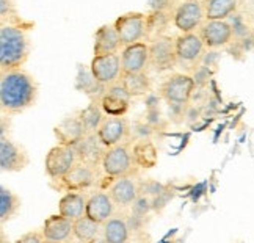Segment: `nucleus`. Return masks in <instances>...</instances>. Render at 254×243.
<instances>
[{"label":"nucleus","mask_w":254,"mask_h":243,"mask_svg":"<svg viewBox=\"0 0 254 243\" xmlns=\"http://www.w3.org/2000/svg\"><path fill=\"white\" fill-rule=\"evenodd\" d=\"M40 96V83L22 67L0 71V110L14 116L27 112L36 104Z\"/></svg>","instance_id":"nucleus-1"},{"label":"nucleus","mask_w":254,"mask_h":243,"mask_svg":"<svg viewBox=\"0 0 254 243\" xmlns=\"http://www.w3.org/2000/svg\"><path fill=\"white\" fill-rule=\"evenodd\" d=\"M27 30L28 25H0V71L19 69L27 63L32 52Z\"/></svg>","instance_id":"nucleus-2"},{"label":"nucleus","mask_w":254,"mask_h":243,"mask_svg":"<svg viewBox=\"0 0 254 243\" xmlns=\"http://www.w3.org/2000/svg\"><path fill=\"white\" fill-rule=\"evenodd\" d=\"M99 187L105 191H109L116 206L121 209H127L132 207V204L138 199L141 182L133 174L118 176V178H110L104 174V178L99 179Z\"/></svg>","instance_id":"nucleus-3"},{"label":"nucleus","mask_w":254,"mask_h":243,"mask_svg":"<svg viewBox=\"0 0 254 243\" xmlns=\"http://www.w3.org/2000/svg\"><path fill=\"white\" fill-rule=\"evenodd\" d=\"M101 170L105 176L118 178L133 174L136 176L138 168L135 167L133 155H132V144L129 141H123L120 144H115L112 148H107Z\"/></svg>","instance_id":"nucleus-4"},{"label":"nucleus","mask_w":254,"mask_h":243,"mask_svg":"<svg viewBox=\"0 0 254 243\" xmlns=\"http://www.w3.org/2000/svg\"><path fill=\"white\" fill-rule=\"evenodd\" d=\"M97 170L90 167V165L79 162L75 167L64 174L63 178L51 181V187L57 191H88L91 190L96 183H99V174H97Z\"/></svg>","instance_id":"nucleus-5"},{"label":"nucleus","mask_w":254,"mask_h":243,"mask_svg":"<svg viewBox=\"0 0 254 243\" xmlns=\"http://www.w3.org/2000/svg\"><path fill=\"white\" fill-rule=\"evenodd\" d=\"M194 86H196V82H194L191 75L184 72H174L170 74L160 83L159 93L162 99L168 105L179 107V105H187L190 102Z\"/></svg>","instance_id":"nucleus-6"},{"label":"nucleus","mask_w":254,"mask_h":243,"mask_svg":"<svg viewBox=\"0 0 254 243\" xmlns=\"http://www.w3.org/2000/svg\"><path fill=\"white\" fill-rule=\"evenodd\" d=\"M178 64L176 54V38L159 33L149 41V67L154 72L170 71Z\"/></svg>","instance_id":"nucleus-7"},{"label":"nucleus","mask_w":254,"mask_h":243,"mask_svg":"<svg viewBox=\"0 0 254 243\" xmlns=\"http://www.w3.org/2000/svg\"><path fill=\"white\" fill-rule=\"evenodd\" d=\"M77 163H79V157H77L74 146H66L58 143L46 154L44 170L47 178L51 181H55L69 173Z\"/></svg>","instance_id":"nucleus-8"},{"label":"nucleus","mask_w":254,"mask_h":243,"mask_svg":"<svg viewBox=\"0 0 254 243\" xmlns=\"http://www.w3.org/2000/svg\"><path fill=\"white\" fill-rule=\"evenodd\" d=\"M206 22L202 0H182L178 3L173 14V24L181 33L198 32Z\"/></svg>","instance_id":"nucleus-9"},{"label":"nucleus","mask_w":254,"mask_h":243,"mask_svg":"<svg viewBox=\"0 0 254 243\" xmlns=\"http://www.w3.org/2000/svg\"><path fill=\"white\" fill-rule=\"evenodd\" d=\"M116 32L120 35L123 47L133 43L143 41L144 36H148V14L140 11H129L120 17H116L113 22Z\"/></svg>","instance_id":"nucleus-10"},{"label":"nucleus","mask_w":254,"mask_h":243,"mask_svg":"<svg viewBox=\"0 0 254 243\" xmlns=\"http://www.w3.org/2000/svg\"><path fill=\"white\" fill-rule=\"evenodd\" d=\"M96 133L105 148H112V146L120 144L123 141H129L132 135V127L126 116L107 115Z\"/></svg>","instance_id":"nucleus-11"},{"label":"nucleus","mask_w":254,"mask_h":243,"mask_svg":"<svg viewBox=\"0 0 254 243\" xmlns=\"http://www.w3.org/2000/svg\"><path fill=\"white\" fill-rule=\"evenodd\" d=\"M90 69L94 75V79L104 86H109L110 83L120 80L123 72L121 64V54H104L94 55L90 63Z\"/></svg>","instance_id":"nucleus-12"},{"label":"nucleus","mask_w":254,"mask_h":243,"mask_svg":"<svg viewBox=\"0 0 254 243\" xmlns=\"http://www.w3.org/2000/svg\"><path fill=\"white\" fill-rule=\"evenodd\" d=\"M30 157L27 149L21 143L13 141L11 138L0 140V168L5 173H21L24 171Z\"/></svg>","instance_id":"nucleus-13"},{"label":"nucleus","mask_w":254,"mask_h":243,"mask_svg":"<svg viewBox=\"0 0 254 243\" xmlns=\"http://www.w3.org/2000/svg\"><path fill=\"white\" fill-rule=\"evenodd\" d=\"M132 96L126 90V86L121 80L110 83L105 88V93L101 96V105L105 115L110 116H126L130 109Z\"/></svg>","instance_id":"nucleus-14"},{"label":"nucleus","mask_w":254,"mask_h":243,"mask_svg":"<svg viewBox=\"0 0 254 243\" xmlns=\"http://www.w3.org/2000/svg\"><path fill=\"white\" fill-rule=\"evenodd\" d=\"M204 44L202 38L198 32L190 33H181L176 36V54H178V64H194L201 60L204 54Z\"/></svg>","instance_id":"nucleus-15"},{"label":"nucleus","mask_w":254,"mask_h":243,"mask_svg":"<svg viewBox=\"0 0 254 243\" xmlns=\"http://www.w3.org/2000/svg\"><path fill=\"white\" fill-rule=\"evenodd\" d=\"M121 74L143 72L149 67V43L138 41L123 47L121 52Z\"/></svg>","instance_id":"nucleus-16"},{"label":"nucleus","mask_w":254,"mask_h":243,"mask_svg":"<svg viewBox=\"0 0 254 243\" xmlns=\"http://www.w3.org/2000/svg\"><path fill=\"white\" fill-rule=\"evenodd\" d=\"M201 35L204 44L207 49H218L228 46L232 41L234 36V27L226 21V19H220V21H206L198 30Z\"/></svg>","instance_id":"nucleus-17"},{"label":"nucleus","mask_w":254,"mask_h":243,"mask_svg":"<svg viewBox=\"0 0 254 243\" xmlns=\"http://www.w3.org/2000/svg\"><path fill=\"white\" fill-rule=\"evenodd\" d=\"M54 135L58 143L66 146H75L79 141H82L86 135V129L80 120L79 112L64 116L60 122L55 124Z\"/></svg>","instance_id":"nucleus-18"},{"label":"nucleus","mask_w":254,"mask_h":243,"mask_svg":"<svg viewBox=\"0 0 254 243\" xmlns=\"http://www.w3.org/2000/svg\"><path fill=\"white\" fill-rule=\"evenodd\" d=\"M43 234L47 242L62 243L74 240V221L62 215L60 212L47 217L43 223Z\"/></svg>","instance_id":"nucleus-19"},{"label":"nucleus","mask_w":254,"mask_h":243,"mask_svg":"<svg viewBox=\"0 0 254 243\" xmlns=\"http://www.w3.org/2000/svg\"><path fill=\"white\" fill-rule=\"evenodd\" d=\"M116 207H118V206H116L115 201L112 199L109 191L99 188L97 191L91 193L90 196H88L85 215L93 218L94 221L99 223V225H104L107 220L115 215Z\"/></svg>","instance_id":"nucleus-20"},{"label":"nucleus","mask_w":254,"mask_h":243,"mask_svg":"<svg viewBox=\"0 0 254 243\" xmlns=\"http://www.w3.org/2000/svg\"><path fill=\"white\" fill-rule=\"evenodd\" d=\"M74 149L77 152L79 162L86 163L94 168H101L104 154L107 151V148L102 144L99 137H97V133H86L85 138L74 146Z\"/></svg>","instance_id":"nucleus-21"},{"label":"nucleus","mask_w":254,"mask_h":243,"mask_svg":"<svg viewBox=\"0 0 254 243\" xmlns=\"http://www.w3.org/2000/svg\"><path fill=\"white\" fill-rule=\"evenodd\" d=\"M123 47L120 35L116 32L115 24H104L96 30L94 33V55H104V54H115L120 52Z\"/></svg>","instance_id":"nucleus-22"},{"label":"nucleus","mask_w":254,"mask_h":243,"mask_svg":"<svg viewBox=\"0 0 254 243\" xmlns=\"http://www.w3.org/2000/svg\"><path fill=\"white\" fill-rule=\"evenodd\" d=\"M132 155L135 167L138 170H151L159 162V151L149 138L136 140L132 146Z\"/></svg>","instance_id":"nucleus-23"},{"label":"nucleus","mask_w":254,"mask_h":243,"mask_svg":"<svg viewBox=\"0 0 254 243\" xmlns=\"http://www.w3.org/2000/svg\"><path fill=\"white\" fill-rule=\"evenodd\" d=\"M130 239L129 220L123 215H113L102 225V240L107 243H126Z\"/></svg>","instance_id":"nucleus-24"},{"label":"nucleus","mask_w":254,"mask_h":243,"mask_svg":"<svg viewBox=\"0 0 254 243\" xmlns=\"http://www.w3.org/2000/svg\"><path fill=\"white\" fill-rule=\"evenodd\" d=\"M86 199L83 191H66L58 201V212L74 221L86 213Z\"/></svg>","instance_id":"nucleus-25"},{"label":"nucleus","mask_w":254,"mask_h":243,"mask_svg":"<svg viewBox=\"0 0 254 243\" xmlns=\"http://www.w3.org/2000/svg\"><path fill=\"white\" fill-rule=\"evenodd\" d=\"M21 207L22 201L19 198V194L6 187L0 188V223H2V226L16 218L21 212Z\"/></svg>","instance_id":"nucleus-26"},{"label":"nucleus","mask_w":254,"mask_h":243,"mask_svg":"<svg viewBox=\"0 0 254 243\" xmlns=\"http://www.w3.org/2000/svg\"><path fill=\"white\" fill-rule=\"evenodd\" d=\"M206 21H220L228 19L239 8V0H202Z\"/></svg>","instance_id":"nucleus-27"},{"label":"nucleus","mask_w":254,"mask_h":243,"mask_svg":"<svg viewBox=\"0 0 254 243\" xmlns=\"http://www.w3.org/2000/svg\"><path fill=\"white\" fill-rule=\"evenodd\" d=\"M120 80L124 83L126 90L129 91L132 97H141L151 93L152 90V80L151 77L143 72H135V74H121Z\"/></svg>","instance_id":"nucleus-28"},{"label":"nucleus","mask_w":254,"mask_h":243,"mask_svg":"<svg viewBox=\"0 0 254 243\" xmlns=\"http://www.w3.org/2000/svg\"><path fill=\"white\" fill-rule=\"evenodd\" d=\"M79 116H80V120L85 125L86 133H96L107 115L102 110L101 101L96 97V99H93L85 107V109L79 110Z\"/></svg>","instance_id":"nucleus-29"},{"label":"nucleus","mask_w":254,"mask_h":243,"mask_svg":"<svg viewBox=\"0 0 254 243\" xmlns=\"http://www.w3.org/2000/svg\"><path fill=\"white\" fill-rule=\"evenodd\" d=\"M101 228H102V225H99V223L94 221L88 215H83L80 218L74 220V237H75V240L83 242V243L94 242L97 239V236L102 232Z\"/></svg>","instance_id":"nucleus-30"},{"label":"nucleus","mask_w":254,"mask_h":243,"mask_svg":"<svg viewBox=\"0 0 254 243\" xmlns=\"http://www.w3.org/2000/svg\"><path fill=\"white\" fill-rule=\"evenodd\" d=\"M75 88L88 96H96L101 99V96L105 93L107 86L101 85L94 79L90 67H88V69H82V66H80L79 74H77V79H75Z\"/></svg>","instance_id":"nucleus-31"},{"label":"nucleus","mask_w":254,"mask_h":243,"mask_svg":"<svg viewBox=\"0 0 254 243\" xmlns=\"http://www.w3.org/2000/svg\"><path fill=\"white\" fill-rule=\"evenodd\" d=\"M0 22L2 24H17V25H28L32 27L30 22H25L19 16L14 0H0Z\"/></svg>","instance_id":"nucleus-32"},{"label":"nucleus","mask_w":254,"mask_h":243,"mask_svg":"<svg viewBox=\"0 0 254 243\" xmlns=\"http://www.w3.org/2000/svg\"><path fill=\"white\" fill-rule=\"evenodd\" d=\"M176 0H149V8L151 11L155 13H171L174 14L176 9Z\"/></svg>","instance_id":"nucleus-33"},{"label":"nucleus","mask_w":254,"mask_h":243,"mask_svg":"<svg viewBox=\"0 0 254 243\" xmlns=\"http://www.w3.org/2000/svg\"><path fill=\"white\" fill-rule=\"evenodd\" d=\"M43 242H47L44 234H43V229L27 231L24 236L16 239V243H43Z\"/></svg>","instance_id":"nucleus-34"},{"label":"nucleus","mask_w":254,"mask_h":243,"mask_svg":"<svg viewBox=\"0 0 254 243\" xmlns=\"http://www.w3.org/2000/svg\"><path fill=\"white\" fill-rule=\"evenodd\" d=\"M9 127H11V121H9V115L2 113V121H0V140L8 138L6 132L9 133Z\"/></svg>","instance_id":"nucleus-35"}]
</instances>
